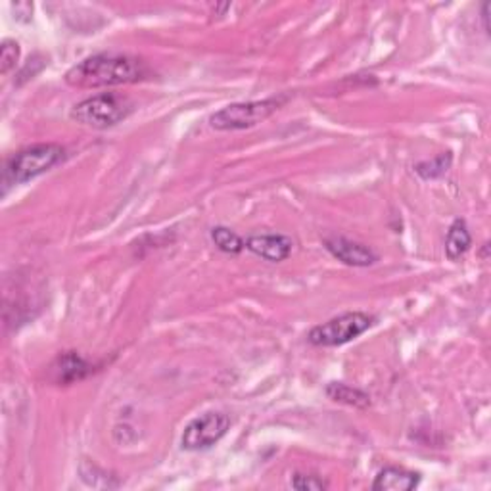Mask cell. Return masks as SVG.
<instances>
[{
    "mask_svg": "<svg viewBox=\"0 0 491 491\" xmlns=\"http://www.w3.org/2000/svg\"><path fill=\"white\" fill-rule=\"evenodd\" d=\"M150 75L146 62L137 56L120 52H102L75 64L66 73V83L79 89L120 87L144 81Z\"/></svg>",
    "mask_w": 491,
    "mask_h": 491,
    "instance_id": "1",
    "label": "cell"
},
{
    "mask_svg": "<svg viewBox=\"0 0 491 491\" xmlns=\"http://www.w3.org/2000/svg\"><path fill=\"white\" fill-rule=\"evenodd\" d=\"M64 160V148L60 144H35L20 150L5 165V184H24L43 173L50 172L54 165Z\"/></svg>",
    "mask_w": 491,
    "mask_h": 491,
    "instance_id": "2",
    "label": "cell"
},
{
    "mask_svg": "<svg viewBox=\"0 0 491 491\" xmlns=\"http://www.w3.org/2000/svg\"><path fill=\"white\" fill-rule=\"evenodd\" d=\"M135 104L123 94L102 92L75 104L71 110V120L92 129H110L127 120Z\"/></svg>",
    "mask_w": 491,
    "mask_h": 491,
    "instance_id": "3",
    "label": "cell"
},
{
    "mask_svg": "<svg viewBox=\"0 0 491 491\" xmlns=\"http://www.w3.org/2000/svg\"><path fill=\"white\" fill-rule=\"evenodd\" d=\"M287 97H275L267 100L236 102L215 111L210 118V125L217 131H242L256 127L257 123L269 120L273 113L285 104Z\"/></svg>",
    "mask_w": 491,
    "mask_h": 491,
    "instance_id": "4",
    "label": "cell"
},
{
    "mask_svg": "<svg viewBox=\"0 0 491 491\" xmlns=\"http://www.w3.org/2000/svg\"><path fill=\"white\" fill-rule=\"evenodd\" d=\"M374 317L363 311H351L338 315L323 325H317L309 330V344L319 348H336L344 346L357 336H361L374 325Z\"/></svg>",
    "mask_w": 491,
    "mask_h": 491,
    "instance_id": "5",
    "label": "cell"
},
{
    "mask_svg": "<svg viewBox=\"0 0 491 491\" xmlns=\"http://www.w3.org/2000/svg\"><path fill=\"white\" fill-rule=\"evenodd\" d=\"M231 426L229 414H225L221 411H210L204 413L200 417H196L193 423H188L181 445L186 451H202V449H210L215 445Z\"/></svg>",
    "mask_w": 491,
    "mask_h": 491,
    "instance_id": "6",
    "label": "cell"
},
{
    "mask_svg": "<svg viewBox=\"0 0 491 491\" xmlns=\"http://www.w3.org/2000/svg\"><path fill=\"white\" fill-rule=\"evenodd\" d=\"M94 372V365L75 351L60 353L48 367V381L58 386H69L87 379Z\"/></svg>",
    "mask_w": 491,
    "mask_h": 491,
    "instance_id": "7",
    "label": "cell"
},
{
    "mask_svg": "<svg viewBox=\"0 0 491 491\" xmlns=\"http://www.w3.org/2000/svg\"><path fill=\"white\" fill-rule=\"evenodd\" d=\"M325 248L350 267H371L379 261V256L367 244L350 240L346 236L325 238Z\"/></svg>",
    "mask_w": 491,
    "mask_h": 491,
    "instance_id": "8",
    "label": "cell"
},
{
    "mask_svg": "<svg viewBox=\"0 0 491 491\" xmlns=\"http://www.w3.org/2000/svg\"><path fill=\"white\" fill-rule=\"evenodd\" d=\"M246 248L263 259L280 263L290 257L294 242L287 235H254L246 240Z\"/></svg>",
    "mask_w": 491,
    "mask_h": 491,
    "instance_id": "9",
    "label": "cell"
},
{
    "mask_svg": "<svg viewBox=\"0 0 491 491\" xmlns=\"http://www.w3.org/2000/svg\"><path fill=\"white\" fill-rule=\"evenodd\" d=\"M421 484L419 472H411L400 466H386L372 482L374 491H411Z\"/></svg>",
    "mask_w": 491,
    "mask_h": 491,
    "instance_id": "10",
    "label": "cell"
},
{
    "mask_svg": "<svg viewBox=\"0 0 491 491\" xmlns=\"http://www.w3.org/2000/svg\"><path fill=\"white\" fill-rule=\"evenodd\" d=\"M472 246V236L468 233V226L463 219H455L449 226L447 236H445V256L451 261L461 259Z\"/></svg>",
    "mask_w": 491,
    "mask_h": 491,
    "instance_id": "11",
    "label": "cell"
},
{
    "mask_svg": "<svg viewBox=\"0 0 491 491\" xmlns=\"http://www.w3.org/2000/svg\"><path fill=\"white\" fill-rule=\"evenodd\" d=\"M327 395L338 403H344V405H350L355 409L371 407V395L367 392L348 386L344 382H330L327 386Z\"/></svg>",
    "mask_w": 491,
    "mask_h": 491,
    "instance_id": "12",
    "label": "cell"
},
{
    "mask_svg": "<svg viewBox=\"0 0 491 491\" xmlns=\"http://www.w3.org/2000/svg\"><path fill=\"white\" fill-rule=\"evenodd\" d=\"M212 240L217 248L225 254H240L246 248V240L238 236L235 231L226 229V226H214L212 229Z\"/></svg>",
    "mask_w": 491,
    "mask_h": 491,
    "instance_id": "13",
    "label": "cell"
},
{
    "mask_svg": "<svg viewBox=\"0 0 491 491\" xmlns=\"http://www.w3.org/2000/svg\"><path fill=\"white\" fill-rule=\"evenodd\" d=\"M451 162H453V156L449 152H445V154L436 156L434 160L417 163V165H414V172H417V175L423 177L424 181H432V179L444 177L449 172Z\"/></svg>",
    "mask_w": 491,
    "mask_h": 491,
    "instance_id": "14",
    "label": "cell"
},
{
    "mask_svg": "<svg viewBox=\"0 0 491 491\" xmlns=\"http://www.w3.org/2000/svg\"><path fill=\"white\" fill-rule=\"evenodd\" d=\"M17 60H20V45L16 41H5L3 48H0V71H3V75L10 73Z\"/></svg>",
    "mask_w": 491,
    "mask_h": 491,
    "instance_id": "15",
    "label": "cell"
},
{
    "mask_svg": "<svg viewBox=\"0 0 491 491\" xmlns=\"http://www.w3.org/2000/svg\"><path fill=\"white\" fill-rule=\"evenodd\" d=\"M290 486L294 489L301 491H323L329 489V482H325L320 476L315 475H301V472H296V475L290 478Z\"/></svg>",
    "mask_w": 491,
    "mask_h": 491,
    "instance_id": "16",
    "label": "cell"
},
{
    "mask_svg": "<svg viewBox=\"0 0 491 491\" xmlns=\"http://www.w3.org/2000/svg\"><path fill=\"white\" fill-rule=\"evenodd\" d=\"M489 8H491V5L489 3H486L484 6H482V20H484V29H486V33H489Z\"/></svg>",
    "mask_w": 491,
    "mask_h": 491,
    "instance_id": "17",
    "label": "cell"
}]
</instances>
